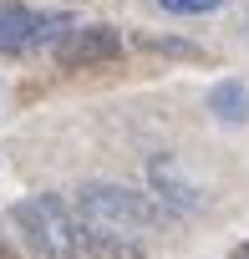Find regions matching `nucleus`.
I'll return each mask as SVG.
<instances>
[{
	"mask_svg": "<svg viewBox=\"0 0 249 259\" xmlns=\"http://www.w3.org/2000/svg\"><path fill=\"white\" fill-rule=\"evenodd\" d=\"M11 224L26 234V244L46 259H87L92 254V229L76 213V203L56 193H31L11 203Z\"/></svg>",
	"mask_w": 249,
	"mask_h": 259,
	"instance_id": "obj_1",
	"label": "nucleus"
},
{
	"mask_svg": "<svg viewBox=\"0 0 249 259\" xmlns=\"http://www.w3.org/2000/svg\"><path fill=\"white\" fill-rule=\"evenodd\" d=\"M71 203L87 219V229H97L107 239H128V244H138L143 234H153L163 224V208L148 193L122 188V183H87V188H76Z\"/></svg>",
	"mask_w": 249,
	"mask_h": 259,
	"instance_id": "obj_2",
	"label": "nucleus"
},
{
	"mask_svg": "<svg viewBox=\"0 0 249 259\" xmlns=\"http://www.w3.org/2000/svg\"><path fill=\"white\" fill-rule=\"evenodd\" d=\"M76 21L66 11H31V6H0V56L36 51L41 41H61Z\"/></svg>",
	"mask_w": 249,
	"mask_h": 259,
	"instance_id": "obj_3",
	"label": "nucleus"
},
{
	"mask_svg": "<svg viewBox=\"0 0 249 259\" xmlns=\"http://www.w3.org/2000/svg\"><path fill=\"white\" fill-rule=\"evenodd\" d=\"M122 56V31L112 26H71L56 41V61L66 71H92V66H112Z\"/></svg>",
	"mask_w": 249,
	"mask_h": 259,
	"instance_id": "obj_4",
	"label": "nucleus"
},
{
	"mask_svg": "<svg viewBox=\"0 0 249 259\" xmlns=\"http://www.w3.org/2000/svg\"><path fill=\"white\" fill-rule=\"evenodd\" d=\"M148 183H153V193H158L163 208H178V213H198V208H203V188H198L173 158H153V163H148Z\"/></svg>",
	"mask_w": 249,
	"mask_h": 259,
	"instance_id": "obj_5",
	"label": "nucleus"
},
{
	"mask_svg": "<svg viewBox=\"0 0 249 259\" xmlns=\"http://www.w3.org/2000/svg\"><path fill=\"white\" fill-rule=\"evenodd\" d=\"M209 112H214V122H224V127H244V122H249V87H244L239 76L214 81V87H209Z\"/></svg>",
	"mask_w": 249,
	"mask_h": 259,
	"instance_id": "obj_6",
	"label": "nucleus"
},
{
	"mask_svg": "<svg viewBox=\"0 0 249 259\" xmlns=\"http://www.w3.org/2000/svg\"><path fill=\"white\" fill-rule=\"evenodd\" d=\"M224 6L229 0H158V11H168V16H214Z\"/></svg>",
	"mask_w": 249,
	"mask_h": 259,
	"instance_id": "obj_7",
	"label": "nucleus"
},
{
	"mask_svg": "<svg viewBox=\"0 0 249 259\" xmlns=\"http://www.w3.org/2000/svg\"><path fill=\"white\" fill-rule=\"evenodd\" d=\"M0 259H16V254H11V244H6V234H0Z\"/></svg>",
	"mask_w": 249,
	"mask_h": 259,
	"instance_id": "obj_8",
	"label": "nucleus"
}]
</instances>
